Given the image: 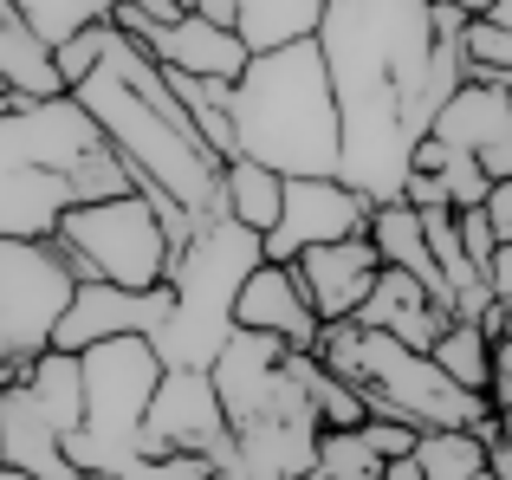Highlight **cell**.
<instances>
[{"label":"cell","instance_id":"11","mask_svg":"<svg viewBox=\"0 0 512 480\" xmlns=\"http://www.w3.org/2000/svg\"><path fill=\"white\" fill-rule=\"evenodd\" d=\"M428 137L448 143V150H474L493 182L512 176V91H506V78L467 72V85L441 104Z\"/></svg>","mask_w":512,"mask_h":480},{"label":"cell","instance_id":"10","mask_svg":"<svg viewBox=\"0 0 512 480\" xmlns=\"http://www.w3.org/2000/svg\"><path fill=\"white\" fill-rule=\"evenodd\" d=\"M175 312V286H111V279H78L72 305H65L59 331H52V344L59 351H85V344L98 338H124V331H143V338H156V331L169 325Z\"/></svg>","mask_w":512,"mask_h":480},{"label":"cell","instance_id":"12","mask_svg":"<svg viewBox=\"0 0 512 480\" xmlns=\"http://www.w3.org/2000/svg\"><path fill=\"white\" fill-rule=\"evenodd\" d=\"M292 273H299L312 312L325 318V325H338V318L363 312L376 273H383V253H376L370 234H344V240H325V247H305L299 260H292Z\"/></svg>","mask_w":512,"mask_h":480},{"label":"cell","instance_id":"18","mask_svg":"<svg viewBox=\"0 0 512 480\" xmlns=\"http://www.w3.org/2000/svg\"><path fill=\"white\" fill-rule=\"evenodd\" d=\"M370 240H376V253H383V266H402V273H415V279H422V286L454 312L448 273H441L435 247H428V228H422V208H415L409 195H396V202H376V208H370Z\"/></svg>","mask_w":512,"mask_h":480},{"label":"cell","instance_id":"6","mask_svg":"<svg viewBox=\"0 0 512 480\" xmlns=\"http://www.w3.org/2000/svg\"><path fill=\"white\" fill-rule=\"evenodd\" d=\"M72 292L78 273L59 253V240L0 234V357L33 364L39 351H52V331H59Z\"/></svg>","mask_w":512,"mask_h":480},{"label":"cell","instance_id":"8","mask_svg":"<svg viewBox=\"0 0 512 480\" xmlns=\"http://www.w3.org/2000/svg\"><path fill=\"white\" fill-rule=\"evenodd\" d=\"M208 455L214 468L234 461V422L221 409L208 370H163L156 383V403L143 416V455Z\"/></svg>","mask_w":512,"mask_h":480},{"label":"cell","instance_id":"21","mask_svg":"<svg viewBox=\"0 0 512 480\" xmlns=\"http://www.w3.org/2000/svg\"><path fill=\"white\" fill-rule=\"evenodd\" d=\"M325 7L331 0H240L234 33L247 39L253 52H273V46H292V39H318Z\"/></svg>","mask_w":512,"mask_h":480},{"label":"cell","instance_id":"22","mask_svg":"<svg viewBox=\"0 0 512 480\" xmlns=\"http://www.w3.org/2000/svg\"><path fill=\"white\" fill-rule=\"evenodd\" d=\"M26 383H33L39 409H46V422L59 435H72L78 422H85V364H78V351H39L33 364H26Z\"/></svg>","mask_w":512,"mask_h":480},{"label":"cell","instance_id":"24","mask_svg":"<svg viewBox=\"0 0 512 480\" xmlns=\"http://www.w3.org/2000/svg\"><path fill=\"white\" fill-rule=\"evenodd\" d=\"M487 442L480 429H422L415 435V461H422L428 480H474L487 474Z\"/></svg>","mask_w":512,"mask_h":480},{"label":"cell","instance_id":"25","mask_svg":"<svg viewBox=\"0 0 512 480\" xmlns=\"http://www.w3.org/2000/svg\"><path fill=\"white\" fill-rule=\"evenodd\" d=\"M318 468L325 480H383V455L363 429H325L318 435Z\"/></svg>","mask_w":512,"mask_h":480},{"label":"cell","instance_id":"29","mask_svg":"<svg viewBox=\"0 0 512 480\" xmlns=\"http://www.w3.org/2000/svg\"><path fill=\"white\" fill-rule=\"evenodd\" d=\"M363 435H370V448L389 461V455H409L422 429H415V422H402V416H363Z\"/></svg>","mask_w":512,"mask_h":480},{"label":"cell","instance_id":"14","mask_svg":"<svg viewBox=\"0 0 512 480\" xmlns=\"http://www.w3.org/2000/svg\"><path fill=\"white\" fill-rule=\"evenodd\" d=\"M234 325L273 331V338H286L292 351H312L318 331H325V318L312 312V299H305L292 260H260L247 273V286H240V299H234Z\"/></svg>","mask_w":512,"mask_h":480},{"label":"cell","instance_id":"3","mask_svg":"<svg viewBox=\"0 0 512 480\" xmlns=\"http://www.w3.org/2000/svg\"><path fill=\"white\" fill-rule=\"evenodd\" d=\"M72 98L98 117V130L111 137V150L137 169L143 189H163L169 202L188 208V215H221V156L208 150V137H201L195 124L156 111V104L104 59H98L91 78L72 85Z\"/></svg>","mask_w":512,"mask_h":480},{"label":"cell","instance_id":"19","mask_svg":"<svg viewBox=\"0 0 512 480\" xmlns=\"http://www.w3.org/2000/svg\"><path fill=\"white\" fill-rule=\"evenodd\" d=\"M0 85L20 91V98H59L65 72L52 59V46L39 39V26L20 13V0H0Z\"/></svg>","mask_w":512,"mask_h":480},{"label":"cell","instance_id":"42","mask_svg":"<svg viewBox=\"0 0 512 480\" xmlns=\"http://www.w3.org/2000/svg\"><path fill=\"white\" fill-rule=\"evenodd\" d=\"M299 480H325V468H312V474H299Z\"/></svg>","mask_w":512,"mask_h":480},{"label":"cell","instance_id":"30","mask_svg":"<svg viewBox=\"0 0 512 480\" xmlns=\"http://www.w3.org/2000/svg\"><path fill=\"white\" fill-rule=\"evenodd\" d=\"M487 221H493V234H500V240H512V176H500L487 189Z\"/></svg>","mask_w":512,"mask_h":480},{"label":"cell","instance_id":"28","mask_svg":"<svg viewBox=\"0 0 512 480\" xmlns=\"http://www.w3.org/2000/svg\"><path fill=\"white\" fill-rule=\"evenodd\" d=\"M454 215H461V247H467V260L487 273L493 253H500V234H493V221H487V202H480V208H454Z\"/></svg>","mask_w":512,"mask_h":480},{"label":"cell","instance_id":"31","mask_svg":"<svg viewBox=\"0 0 512 480\" xmlns=\"http://www.w3.org/2000/svg\"><path fill=\"white\" fill-rule=\"evenodd\" d=\"M512 403V338L493 344V409Z\"/></svg>","mask_w":512,"mask_h":480},{"label":"cell","instance_id":"23","mask_svg":"<svg viewBox=\"0 0 512 480\" xmlns=\"http://www.w3.org/2000/svg\"><path fill=\"white\" fill-rule=\"evenodd\" d=\"M428 357H435L461 390L493 396V338H487V325H474V318H448V331L428 344Z\"/></svg>","mask_w":512,"mask_h":480},{"label":"cell","instance_id":"36","mask_svg":"<svg viewBox=\"0 0 512 480\" xmlns=\"http://www.w3.org/2000/svg\"><path fill=\"white\" fill-rule=\"evenodd\" d=\"M454 7H461V13H467V20H487V13H493V7H500V0H454Z\"/></svg>","mask_w":512,"mask_h":480},{"label":"cell","instance_id":"16","mask_svg":"<svg viewBox=\"0 0 512 480\" xmlns=\"http://www.w3.org/2000/svg\"><path fill=\"white\" fill-rule=\"evenodd\" d=\"M318 416H260L234 429V468L247 480H299L318 468Z\"/></svg>","mask_w":512,"mask_h":480},{"label":"cell","instance_id":"43","mask_svg":"<svg viewBox=\"0 0 512 480\" xmlns=\"http://www.w3.org/2000/svg\"><path fill=\"white\" fill-rule=\"evenodd\" d=\"M506 338H512V305H506Z\"/></svg>","mask_w":512,"mask_h":480},{"label":"cell","instance_id":"35","mask_svg":"<svg viewBox=\"0 0 512 480\" xmlns=\"http://www.w3.org/2000/svg\"><path fill=\"white\" fill-rule=\"evenodd\" d=\"M487 468L500 474V480H512V442H500V435H493V442H487Z\"/></svg>","mask_w":512,"mask_h":480},{"label":"cell","instance_id":"26","mask_svg":"<svg viewBox=\"0 0 512 480\" xmlns=\"http://www.w3.org/2000/svg\"><path fill=\"white\" fill-rule=\"evenodd\" d=\"M20 13L39 26V39H46V46H59V39H72L78 26L111 20L117 0H20Z\"/></svg>","mask_w":512,"mask_h":480},{"label":"cell","instance_id":"9","mask_svg":"<svg viewBox=\"0 0 512 480\" xmlns=\"http://www.w3.org/2000/svg\"><path fill=\"white\" fill-rule=\"evenodd\" d=\"M370 195L344 176H286V208L266 234V260H299L305 247H325L344 234H370Z\"/></svg>","mask_w":512,"mask_h":480},{"label":"cell","instance_id":"4","mask_svg":"<svg viewBox=\"0 0 512 480\" xmlns=\"http://www.w3.org/2000/svg\"><path fill=\"white\" fill-rule=\"evenodd\" d=\"M260 260H266V234L240 228L234 215H201L195 221V234L169 260L175 312L156 331V351H163L169 370H214L221 344L234 338V299Z\"/></svg>","mask_w":512,"mask_h":480},{"label":"cell","instance_id":"2","mask_svg":"<svg viewBox=\"0 0 512 480\" xmlns=\"http://www.w3.org/2000/svg\"><path fill=\"white\" fill-rule=\"evenodd\" d=\"M234 156L279 169V176H338L344 169V111L318 39L253 52L234 78Z\"/></svg>","mask_w":512,"mask_h":480},{"label":"cell","instance_id":"41","mask_svg":"<svg viewBox=\"0 0 512 480\" xmlns=\"http://www.w3.org/2000/svg\"><path fill=\"white\" fill-rule=\"evenodd\" d=\"M7 104H13V91H0V117H7Z\"/></svg>","mask_w":512,"mask_h":480},{"label":"cell","instance_id":"39","mask_svg":"<svg viewBox=\"0 0 512 480\" xmlns=\"http://www.w3.org/2000/svg\"><path fill=\"white\" fill-rule=\"evenodd\" d=\"M214 480H247V474H240L234 461H221V468H214Z\"/></svg>","mask_w":512,"mask_h":480},{"label":"cell","instance_id":"7","mask_svg":"<svg viewBox=\"0 0 512 480\" xmlns=\"http://www.w3.org/2000/svg\"><path fill=\"white\" fill-rule=\"evenodd\" d=\"M286 357H292L286 338L234 325V338L221 344V357H214V370H208L234 429L240 422H260V416H318V403L305 396V383L292 377Z\"/></svg>","mask_w":512,"mask_h":480},{"label":"cell","instance_id":"38","mask_svg":"<svg viewBox=\"0 0 512 480\" xmlns=\"http://www.w3.org/2000/svg\"><path fill=\"white\" fill-rule=\"evenodd\" d=\"M493 422H500V442H512V403H500V416H493Z\"/></svg>","mask_w":512,"mask_h":480},{"label":"cell","instance_id":"1","mask_svg":"<svg viewBox=\"0 0 512 480\" xmlns=\"http://www.w3.org/2000/svg\"><path fill=\"white\" fill-rule=\"evenodd\" d=\"M331 85L344 111V182L370 202H396L415 143L435 130V0H331L325 26Z\"/></svg>","mask_w":512,"mask_h":480},{"label":"cell","instance_id":"20","mask_svg":"<svg viewBox=\"0 0 512 480\" xmlns=\"http://www.w3.org/2000/svg\"><path fill=\"white\" fill-rule=\"evenodd\" d=\"M279 208H286V176L253 163V156H227L221 163V215H234L253 234H273Z\"/></svg>","mask_w":512,"mask_h":480},{"label":"cell","instance_id":"44","mask_svg":"<svg viewBox=\"0 0 512 480\" xmlns=\"http://www.w3.org/2000/svg\"><path fill=\"white\" fill-rule=\"evenodd\" d=\"M474 480H500V474H493V468H487V474H474Z\"/></svg>","mask_w":512,"mask_h":480},{"label":"cell","instance_id":"15","mask_svg":"<svg viewBox=\"0 0 512 480\" xmlns=\"http://www.w3.org/2000/svg\"><path fill=\"white\" fill-rule=\"evenodd\" d=\"M0 461L33 480H85L72 468V455H65V435L46 422V409H39L33 383H7L0 390Z\"/></svg>","mask_w":512,"mask_h":480},{"label":"cell","instance_id":"40","mask_svg":"<svg viewBox=\"0 0 512 480\" xmlns=\"http://www.w3.org/2000/svg\"><path fill=\"white\" fill-rule=\"evenodd\" d=\"M0 480H33V474H20V468H7V461H0Z\"/></svg>","mask_w":512,"mask_h":480},{"label":"cell","instance_id":"13","mask_svg":"<svg viewBox=\"0 0 512 480\" xmlns=\"http://www.w3.org/2000/svg\"><path fill=\"white\" fill-rule=\"evenodd\" d=\"M72 208V182L59 169L33 163L7 143L0 130V234H20V240H52L59 234V215Z\"/></svg>","mask_w":512,"mask_h":480},{"label":"cell","instance_id":"34","mask_svg":"<svg viewBox=\"0 0 512 480\" xmlns=\"http://www.w3.org/2000/svg\"><path fill=\"white\" fill-rule=\"evenodd\" d=\"M383 480H428V474H422V461H415V448H409V455H389L383 461Z\"/></svg>","mask_w":512,"mask_h":480},{"label":"cell","instance_id":"5","mask_svg":"<svg viewBox=\"0 0 512 480\" xmlns=\"http://www.w3.org/2000/svg\"><path fill=\"white\" fill-rule=\"evenodd\" d=\"M52 240H59V253L72 260L78 279H111V286H163L175 260V234L156 215L150 189L72 202Z\"/></svg>","mask_w":512,"mask_h":480},{"label":"cell","instance_id":"37","mask_svg":"<svg viewBox=\"0 0 512 480\" xmlns=\"http://www.w3.org/2000/svg\"><path fill=\"white\" fill-rule=\"evenodd\" d=\"M26 377V364H13V357H0V390H7V383H20Z\"/></svg>","mask_w":512,"mask_h":480},{"label":"cell","instance_id":"33","mask_svg":"<svg viewBox=\"0 0 512 480\" xmlns=\"http://www.w3.org/2000/svg\"><path fill=\"white\" fill-rule=\"evenodd\" d=\"M188 13H201V20H221V26H234L240 0H188Z\"/></svg>","mask_w":512,"mask_h":480},{"label":"cell","instance_id":"32","mask_svg":"<svg viewBox=\"0 0 512 480\" xmlns=\"http://www.w3.org/2000/svg\"><path fill=\"white\" fill-rule=\"evenodd\" d=\"M487 286H493L500 305H512V240H500V253H493V266H487Z\"/></svg>","mask_w":512,"mask_h":480},{"label":"cell","instance_id":"17","mask_svg":"<svg viewBox=\"0 0 512 480\" xmlns=\"http://www.w3.org/2000/svg\"><path fill=\"white\" fill-rule=\"evenodd\" d=\"M357 318H363V325H376V331H396V338L415 344V351H428V344L448 331L454 312H448V305H441L415 273H402V266H383Z\"/></svg>","mask_w":512,"mask_h":480},{"label":"cell","instance_id":"27","mask_svg":"<svg viewBox=\"0 0 512 480\" xmlns=\"http://www.w3.org/2000/svg\"><path fill=\"white\" fill-rule=\"evenodd\" d=\"M441 150H448V143H441ZM435 176H441V189H448V208H480V202H487V189H493L487 163H480L474 150H448Z\"/></svg>","mask_w":512,"mask_h":480}]
</instances>
